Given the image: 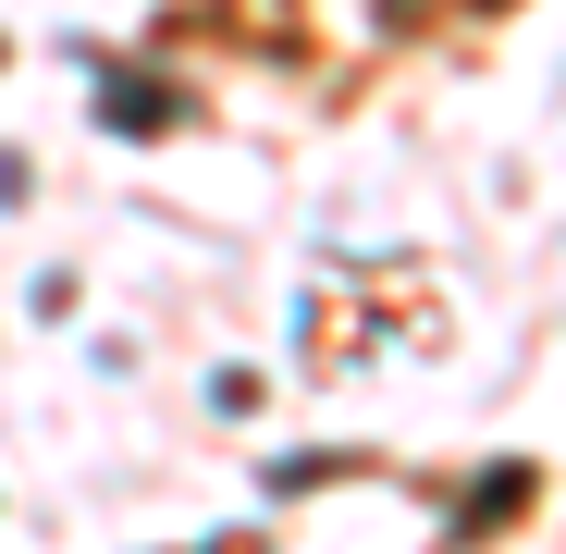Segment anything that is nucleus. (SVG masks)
<instances>
[{
	"label": "nucleus",
	"mask_w": 566,
	"mask_h": 554,
	"mask_svg": "<svg viewBox=\"0 0 566 554\" xmlns=\"http://www.w3.org/2000/svg\"><path fill=\"white\" fill-rule=\"evenodd\" d=\"M222 554H247V542H222Z\"/></svg>",
	"instance_id": "f257e3e1"
}]
</instances>
